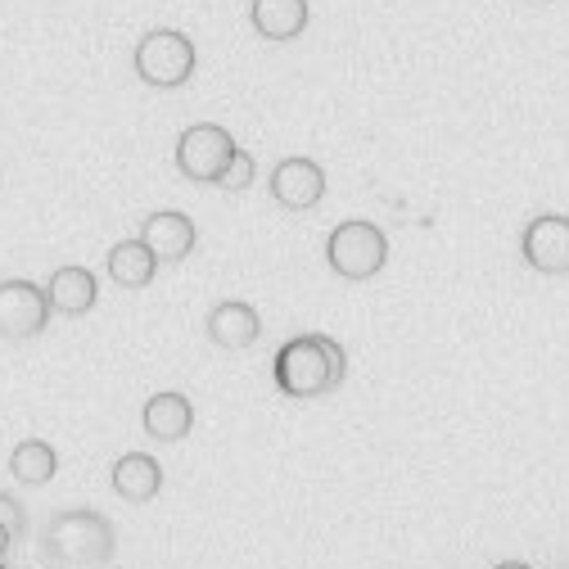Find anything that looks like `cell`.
<instances>
[{"label": "cell", "mask_w": 569, "mask_h": 569, "mask_svg": "<svg viewBox=\"0 0 569 569\" xmlns=\"http://www.w3.org/2000/svg\"><path fill=\"white\" fill-rule=\"evenodd\" d=\"M343 348L326 335H299L276 352V385L290 398H321L343 385Z\"/></svg>", "instance_id": "cell-1"}, {"label": "cell", "mask_w": 569, "mask_h": 569, "mask_svg": "<svg viewBox=\"0 0 569 569\" xmlns=\"http://www.w3.org/2000/svg\"><path fill=\"white\" fill-rule=\"evenodd\" d=\"M131 63H136V78L146 82V87L177 91V87H186V82L194 78L199 54H194V41H190L186 32H177V28H154V32H146V37L136 41Z\"/></svg>", "instance_id": "cell-2"}, {"label": "cell", "mask_w": 569, "mask_h": 569, "mask_svg": "<svg viewBox=\"0 0 569 569\" xmlns=\"http://www.w3.org/2000/svg\"><path fill=\"white\" fill-rule=\"evenodd\" d=\"M326 258H330V267L343 280H367V276H376L389 262V240H385V231L376 222L352 218V222H339L330 231Z\"/></svg>", "instance_id": "cell-3"}, {"label": "cell", "mask_w": 569, "mask_h": 569, "mask_svg": "<svg viewBox=\"0 0 569 569\" xmlns=\"http://www.w3.org/2000/svg\"><path fill=\"white\" fill-rule=\"evenodd\" d=\"M236 150H240V146L231 140L227 127H218V122H194V127H186L181 140H177V168H181L190 181H199V186H218L222 172H227V163L236 159Z\"/></svg>", "instance_id": "cell-4"}, {"label": "cell", "mask_w": 569, "mask_h": 569, "mask_svg": "<svg viewBox=\"0 0 569 569\" xmlns=\"http://www.w3.org/2000/svg\"><path fill=\"white\" fill-rule=\"evenodd\" d=\"M520 253L533 271L542 276H565L569 271V218L565 212H542L520 236Z\"/></svg>", "instance_id": "cell-5"}, {"label": "cell", "mask_w": 569, "mask_h": 569, "mask_svg": "<svg viewBox=\"0 0 569 569\" xmlns=\"http://www.w3.org/2000/svg\"><path fill=\"white\" fill-rule=\"evenodd\" d=\"M50 321V299L32 280H6L0 284V335L6 339H32Z\"/></svg>", "instance_id": "cell-6"}, {"label": "cell", "mask_w": 569, "mask_h": 569, "mask_svg": "<svg viewBox=\"0 0 569 569\" xmlns=\"http://www.w3.org/2000/svg\"><path fill=\"white\" fill-rule=\"evenodd\" d=\"M321 194H326L321 163H312V159H284V163H276V172H271V199L280 208L303 212V208H317Z\"/></svg>", "instance_id": "cell-7"}, {"label": "cell", "mask_w": 569, "mask_h": 569, "mask_svg": "<svg viewBox=\"0 0 569 569\" xmlns=\"http://www.w3.org/2000/svg\"><path fill=\"white\" fill-rule=\"evenodd\" d=\"M140 240L150 244V253L159 262H181L190 249H194V222L186 218V212H154V218H146V227H140Z\"/></svg>", "instance_id": "cell-8"}, {"label": "cell", "mask_w": 569, "mask_h": 569, "mask_svg": "<svg viewBox=\"0 0 569 569\" xmlns=\"http://www.w3.org/2000/svg\"><path fill=\"white\" fill-rule=\"evenodd\" d=\"M308 19H312L308 0H253V6H249V23L267 41H295V37H303Z\"/></svg>", "instance_id": "cell-9"}, {"label": "cell", "mask_w": 569, "mask_h": 569, "mask_svg": "<svg viewBox=\"0 0 569 569\" xmlns=\"http://www.w3.org/2000/svg\"><path fill=\"white\" fill-rule=\"evenodd\" d=\"M258 335H262V321L240 299H227V303H218V308L208 312V339L212 343H222V348H249Z\"/></svg>", "instance_id": "cell-10"}, {"label": "cell", "mask_w": 569, "mask_h": 569, "mask_svg": "<svg viewBox=\"0 0 569 569\" xmlns=\"http://www.w3.org/2000/svg\"><path fill=\"white\" fill-rule=\"evenodd\" d=\"M96 276L87 271V267H59L54 276H50V290H46V299H50V308L54 312H63V317H82V312H91L96 308Z\"/></svg>", "instance_id": "cell-11"}, {"label": "cell", "mask_w": 569, "mask_h": 569, "mask_svg": "<svg viewBox=\"0 0 569 569\" xmlns=\"http://www.w3.org/2000/svg\"><path fill=\"white\" fill-rule=\"evenodd\" d=\"M190 425H194V407L186 393H154L146 402V430L159 439V443H177L190 435Z\"/></svg>", "instance_id": "cell-12"}, {"label": "cell", "mask_w": 569, "mask_h": 569, "mask_svg": "<svg viewBox=\"0 0 569 569\" xmlns=\"http://www.w3.org/2000/svg\"><path fill=\"white\" fill-rule=\"evenodd\" d=\"M159 483H163V470H159V461H154L150 452H127V457H118V466H113V488H118V497H127V502H150V497L159 492Z\"/></svg>", "instance_id": "cell-13"}, {"label": "cell", "mask_w": 569, "mask_h": 569, "mask_svg": "<svg viewBox=\"0 0 569 569\" xmlns=\"http://www.w3.org/2000/svg\"><path fill=\"white\" fill-rule=\"evenodd\" d=\"M154 271H159V258L150 253L146 240H122V244H113V253H109V276H113V284H122V290H146V284L154 280Z\"/></svg>", "instance_id": "cell-14"}, {"label": "cell", "mask_w": 569, "mask_h": 569, "mask_svg": "<svg viewBox=\"0 0 569 569\" xmlns=\"http://www.w3.org/2000/svg\"><path fill=\"white\" fill-rule=\"evenodd\" d=\"M10 466H14V475H19L23 483H46V479L54 475V448L41 443V439H28V443L14 448Z\"/></svg>", "instance_id": "cell-15"}, {"label": "cell", "mask_w": 569, "mask_h": 569, "mask_svg": "<svg viewBox=\"0 0 569 569\" xmlns=\"http://www.w3.org/2000/svg\"><path fill=\"white\" fill-rule=\"evenodd\" d=\"M249 181H253V159H249L244 150H236V159L227 163V172H222L218 186H227V190H244Z\"/></svg>", "instance_id": "cell-16"}]
</instances>
